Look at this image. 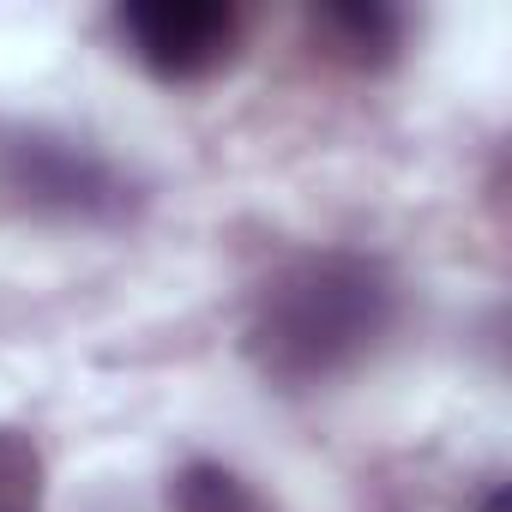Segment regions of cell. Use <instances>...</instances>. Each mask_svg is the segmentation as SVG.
<instances>
[{"instance_id": "8992f818", "label": "cell", "mask_w": 512, "mask_h": 512, "mask_svg": "<svg viewBox=\"0 0 512 512\" xmlns=\"http://www.w3.org/2000/svg\"><path fill=\"white\" fill-rule=\"evenodd\" d=\"M49 476H43V452L25 428L0 422V512H43Z\"/></svg>"}, {"instance_id": "7a4b0ae2", "label": "cell", "mask_w": 512, "mask_h": 512, "mask_svg": "<svg viewBox=\"0 0 512 512\" xmlns=\"http://www.w3.org/2000/svg\"><path fill=\"white\" fill-rule=\"evenodd\" d=\"M13 193L61 223H121L133 211V181L91 145L61 133H19L7 145Z\"/></svg>"}, {"instance_id": "6da1fadb", "label": "cell", "mask_w": 512, "mask_h": 512, "mask_svg": "<svg viewBox=\"0 0 512 512\" xmlns=\"http://www.w3.org/2000/svg\"><path fill=\"white\" fill-rule=\"evenodd\" d=\"M398 326V284L380 260L350 247L302 253L253 302L247 362L284 392L326 386L362 368Z\"/></svg>"}, {"instance_id": "277c9868", "label": "cell", "mask_w": 512, "mask_h": 512, "mask_svg": "<svg viewBox=\"0 0 512 512\" xmlns=\"http://www.w3.org/2000/svg\"><path fill=\"white\" fill-rule=\"evenodd\" d=\"M314 25L350 55V61H386L404 37V19L386 7V0H332V7L314 13Z\"/></svg>"}, {"instance_id": "52a82bcc", "label": "cell", "mask_w": 512, "mask_h": 512, "mask_svg": "<svg viewBox=\"0 0 512 512\" xmlns=\"http://www.w3.org/2000/svg\"><path fill=\"white\" fill-rule=\"evenodd\" d=\"M482 512H512V500H506V488H488V500H482Z\"/></svg>"}, {"instance_id": "5b68a950", "label": "cell", "mask_w": 512, "mask_h": 512, "mask_svg": "<svg viewBox=\"0 0 512 512\" xmlns=\"http://www.w3.org/2000/svg\"><path fill=\"white\" fill-rule=\"evenodd\" d=\"M169 506L175 512H266L260 494H253L229 464L217 458H193L169 476Z\"/></svg>"}, {"instance_id": "3957f363", "label": "cell", "mask_w": 512, "mask_h": 512, "mask_svg": "<svg viewBox=\"0 0 512 512\" xmlns=\"http://www.w3.org/2000/svg\"><path fill=\"white\" fill-rule=\"evenodd\" d=\"M235 7L223 0H127L121 7V37L139 55V67H151L169 85H193L211 79L229 55H235Z\"/></svg>"}]
</instances>
